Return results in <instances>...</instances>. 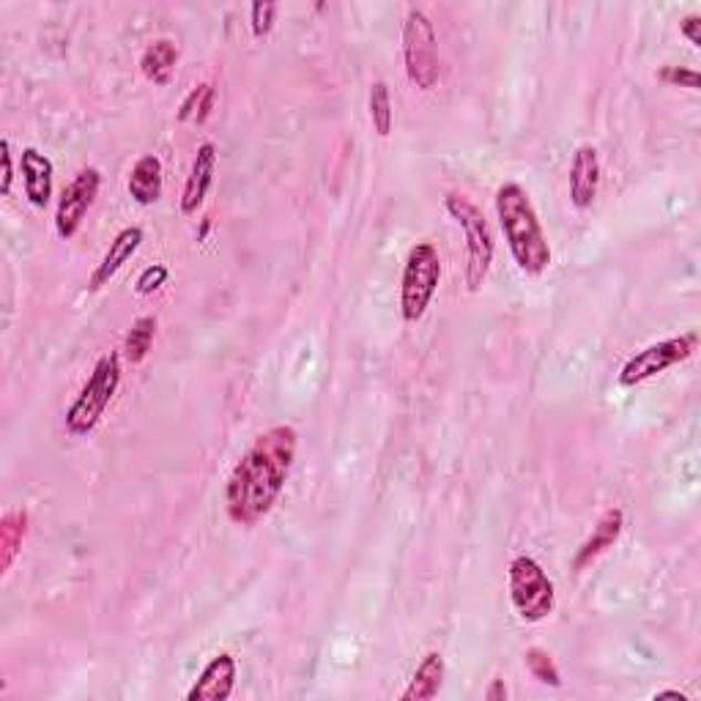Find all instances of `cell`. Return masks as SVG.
<instances>
[{"instance_id":"cell-1","label":"cell","mask_w":701,"mask_h":701,"mask_svg":"<svg viewBox=\"0 0 701 701\" xmlns=\"http://www.w3.org/2000/svg\"><path fill=\"white\" fill-rule=\"evenodd\" d=\"M299 433L291 425H275L255 439L225 485V513L234 524L255 526L271 513L297 461Z\"/></svg>"},{"instance_id":"cell-2","label":"cell","mask_w":701,"mask_h":701,"mask_svg":"<svg viewBox=\"0 0 701 701\" xmlns=\"http://www.w3.org/2000/svg\"><path fill=\"white\" fill-rule=\"evenodd\" d=\"M494 203L499 228L518 269L529 277H540L551 266V245H548L540 217L532 206L529 193L520 184L509 182L496 189Z\"/></svg>"},{"instance_id":"cell-3","label":"cell","mask_w":701,"mask_h":701,"mask_svg":"<svg viewBox=\"0 0 701 701\" xmlns=\"http://www.w3.org/2000/svg\"><path fill=\"white\" fill-rule=\"evenodd\" d=\"M121 353L110 351L104 353L100 362L91 370L89 381L83 384V390L78 392L72 405L66 409V431L72 433L74 439H83L89 433H94V427L100 425L107 405L113 403L115 392L121 386Z\"/></svg>"},{"instance_id":"cell-4","label":"cell","mask_w":701,"mask_h":701,"mask_svg":"<svg viewBox=\"0 0 701 701\" xmlns=\"http://www.w3.org/2000/svg\"><path fill=\"white\" fill-rule=\"evenodd\" d=\"M444 208H447L450 217L461 225L463 236H466V288L477 293L483 288L485 277H488L496 252L491 225L485 219L483 208L461 193H447Z\"/></svg>"},{"instance_id":"cell-5","label":"cell","mask_w":701,"mask_h":701,"mask_svg":"<svg viewBox=\"0 0 701 701\" xmlns=\"http://www.w3.org/2000/svg\"><path fill=\"white\" fill-rule=\"evenodd\" d=\"M403 63L409 83L425 94L436 89L442 80L436 28H433L431 17L416 6H411L403 22Z\"/></svg>"},{"instance_id":"cell-6","label":"cell","mask_w":701,"mask_h":701,"mask_svg":"<svg viewBox=\"0 0 701 701\" xmlns=\"http://www.w3.org/2000/svg\"><path fill=\"white\" fill-rule=\"evenodd\" d=\"M442 282V258L431 241H420L409 250L401 277V316L405 323H420Z\"/></svg>"},{"instance_id":"cell-7","label":"cell","mask_w":701,"mask_h":701,"mask_svg":"<svg viewBox=\"0 0 701 701\" xmlns=\"http://www.w3.org/2000/svg\"><path fill=\"white\" fill-rule=\"evenodd\" d=\"M507 587L515 614H518L524 622L535 625L551 617L556 606V589L551 578H548V573L543 570L540 561L532 559V556L526 554L515 556V559L509 561Z\"/></svg>"},{"instance_id":"cell-8","label":"cell","mask_w":701,"mask_h":701,"mask_svg":"<svg viewBox=\"0 0 701 701\" xmlns=\"http://www.w3.org/2000/svg\"><path fill=\"white\" fill-rule=\"evenodd\" d=\"M699 351V332L677 334V338L660 340V343L647 346V349L636 351L628 362L619 370V386L633 390V386L645 384L654 375L666 373V370L677 368V364L688 362L693 353Z\"/></svg>"},{"instance_id":"cell-9","label":"cell","mask_w":701,"mask_h":701,"mask_svg":"<svg viewBox=\"0 0 701 701\" xmlns=\"http://www.w3.org/2000/svg\"><path fill=\"white\" fill-rule=\"evenodd\" d=\"M102 187V173L96 167H83L72 182L66 184V189L61 193L55 208V234L58 239L69 241L78 236L80 225H83L85 214L94 206L96 195Z\"/></svg>"},{"instance_id":"cell-10","label":"cell","mask_w":701,"mask_h":701,"mask_svg":"<svg viewBox=\"0 0 701 701\" xmlns=\"http://www.w3.org/2000/svg\"><path fill=\"white\" fill-rule=\"evenodd\" d=\"M236 674H239V666H236L234 654H214L195 680V685L189 688L187 701H228L234 697Z\"/></svg>"},{"instance_id":"cell-11","label":"cell","mask_w":701,"mask_h":701,"mask_svg":"<svg viewBox=\"0 0 701 701\" xmlns=\"http://www.w3.org/2000/svg\"><path fill=\"white\" fill-rule=\"evenodd\" d=\"M600 173L598 148L589 146V143L578 146L570 162V203L578 212H587L598 200Z\"/></svg>"},{"instance_id":"cell-12","label":"cell","mask_w":701,"mask_h":701,"mask_svg":"<svg viewBox=\"0 0 701 701\" xmlns=\"http://www.w3.org/2000/svg\"><path fill=\"white\" fill-rule=\"evenodd\" d=\"M143 236L146 234H143L141 225H130V228L115 234V239L110 241L107 252H104V258L96 264L94 275H91L89 291H102L104 286H110V280L124 269V264H130V260L135 258V252L141 250Z\"/></svg>"},{"instance_id":"cell-13","label":"cell","mask_w":701,"mask_h":701,"mask_svg":"<svg viewBox=\"0 0 701 701\" xmlns=\"http://www.w3.org/2000/svg\"><path fill=\"white\" fill-rule=\"evenodd\" d=\"M214 173H217V146L214 143H200L195 151L193 167H189L187 184H184L182 193V214L184 217H193L198 214V208L206 200L208 189L214 184Z\"/></svg>"},{"instance_id":"cell-14","label":"cell","mask_w":701,"mask_h":701,"mask_svg":"<svg viewBox=\"0 0 701 701\" xmlns=\"http://www.w3.org/2000/svg\"><path fill=\"white\" fill-rule=\"evenodd\" d=\"M20 173L22 184H25L28 203H31L33 208H48V203L52 198V178H55V167H52L50 156L33 146L22 148Z\"/></svg>"},{"instance_id":"cell-15","label":"cell","mask_w":701,"mask_h":701,"mask_svg":"<svg viewBox=\"0 0 701 701\" xmlns=\"http://www.w3.org/2000/svg\"><path fill=\"white\" fill-rule=\"evenodd\" d=\"M622 529H625L622 509L619 507L602 509V515L598 518V524H595L592 535H589L587 540L581 543V548H578L576 559H573V567H576V570H584V567L592 565L595 559H600V556L606 554L608 548L617 546V540L622 537Z\"/></svg>"},{"instance_id":"cell-16","label":"cell","mask_w":701,"mask_h":701,"mask_svg":"<svg viewBox=\"0 0 701 701\" xmlns=\"http://www.w3.org/2000/svg\"><path fill=\"white\" fill-rule=\"evenodd\" d=\"M444 674H447V666H444L442 652H427L425 658L416 666L414 677H411L409 688L401 693V701H431L439 697L444 685Z\"/></svg>"},{"instance_id":"cell-17","label":"cell","mask_w":701,"mask_h":701,"mask_svg":"<svg viewBox=\"0 0 701 701\" xmlns=\"http://www.w3.org/2000/svg\"><path fill=\"white\" fill-rule=\"evenodd\" d=\"M162 162L159 156L146 154L132 165L130 182H126V189H130L132 200L141 203V206H154L156 200L162 198Z\"/></svg>"},{"instance_id":"cell-18","label":"cell","mask_w":701,"mask_h":701,"mask_svg":"<svg viewBox=\"0 0 701 701\" xmlns=\"http://www.w3.org/2000/svg\"><path fill=\"white\" fill-rule=\"evenodd\" d=\"M28 524H31V518H28L25 509H9L0 520V570H3V576L14 567L17 556L22 551Z\"/></svg>"},{"instance_id":"cell-19","label":"cell","mask_w":701,"mask_h":701,"mask_svg":"<svg viewBox=\"0 0 701 701\" xmlns=\"http://www.w3.org/2000/svg\"><path fill=\"white\" fill-rule=\"evenodd\" d=\"M178 63V48L171 39H156L154 44H148L146 52L141 58V72L143 78L151 80L154 85H167L173 78V69Z\"/></svg>"},{"instance_id":"cell-20","label":"cell","mask_w":701,"mask_h":701,"mask_svg":"<svg viewBox=\"0 0 701 701\" xmlns=\"http://www.w3.org/2000/svg\"><path fill=\"white\" fill-rule=\"evenodd\" d=\"M156 321L154 316H141L135 323L130 327L124 338V359L130 364H141L143 359L148 357L151 349H154V338H156Z\"/></svg>"},{"instance_id":"cell-21","label":"cell","mask_w":701,"mask_h":701,"mask_svg":"<svg viewBox=\"0 0 701 701\" xmlns=\"http://www.w3.org/2000/svg\"><path fill=\"white\" fill-rule=\"evenodd\" d=\"M368 107H370V121H373L375 135H379V137H390L392 121H395V113H392L390 85H386L384 80H375V83L370 85Z\"/></svg>"},{"instance_id":"cell-22","label":"cell","mask_w":701,"mask_h":701,"mask_svg":"<svg viewBox=\"0 0 701 701\" xmlns=\"http://www.w3.org/2000/svg\"><path fill=\"white\" fill-rule=\"evenodd\" d=\"M214 100H217V91H214L212 83H200L184 96L182 107H178V121L187 124V121H195V124H203V121L212 115Z\"/></svg>"},{"instance_id":"cell-23","label":"cell","mask_w":701,"mask_h":701,"mask_svg":"<svg viewBox=\"0 0 701 701\" xmlns=\"http://www.w3.org/2000/svg\"><path fill=\"white\" fill-rule=\"evenodd\" d=\"M524 663L526 671L532 674V680H537L540 685L548 688H561V671L551 658V652L540 650V647H529V650L524 652Z\"/></svg>"},{"instance_id":"cell-24","label":"cell","mask_w":701,"mask_h":701,"mask_svg":"<svg viewBox=\"0 0 701 701\" xmlns=\"http://www.w3.org/2000/svg\"><path fill=\"white\" fill-rule=\"evenodd\" d=\"M277 11H280V6L269 3V0H264V3H252L250 28H252L255 39H266L271 31H275Z\"/></svg>"},{"instance_id":"cell-25","label":"cell","mask_w":701,"mask_h":701,"mask_svg":"<svg viewBox=\"0 0 701 701\" xmlns=\"http://www.w3.org/2000/svg\"><path fill=\"white\" fill-rule=\"evenodd\" d=\"M167 277H171V269H167L165 264L146 266V269L141 271V277H137L135 293L137 297H151V293H156L162 286H165Z\"/></svg>"},{"instance_id":"cell-26","label":"cell","mask_w":701,"mask_h":701,"mask_svg":"<svg viewBox=\"0 0 701 701\" xmlns=\"http://www.w3.org/2000/svg\"><path fill=\"white\" fill-rule=\"evenodd\" d=\"M658 80L666 85H680V89L699 91V72L691 66H663L658 72Z\"/></svg>"},{"instance_id":"cell-27","label":"cell","mask_w":701,"mask_h":701,"mask_svg":"<svg viewBox=\"0 0 701 701\" xmlns=\"http://www.w3.org/2000/svg\"><path fill=\"white\" fill-rule=\"evenodd\" d=\"M0 162H3V176H0V195L11 193V184H14V156H11V143H0Z\"/></svg>"},{"instance_id":"cell-28","label":"cell","mask_w":701,"mask_h":701,"mask_svg":"<svg viewBox=\"0 0 701 701\" xmlns=\"http://www.w3.org/2000/svg\"><path fill=\"white\" fill-rule=\"evenodd\" d=\"M680 33L688 39L691 48H701V14H688L680 20Z\"/></svg>"},{"instance_id":"cell-29","label":"cell","mask_w":701,"mask_h":701,"mask_svg":"<svg viewBox=\"0 0 701 701\" xmlns=\"http://www.w3.org/2000/svg\"><path fill=\"white\" fill-rule=\"evenodd\" d=\"M507 699H509V691H507V685H504V680H499V677L491 680L488 691H485V701H507Z\"/></svg>"},{"instance_id":"cell-30","label":"cell","mask_w":701,"mask_h":701,"mask_svg":"<svg viewBox=\"0 0 701 701\" xmlns=\"http://www.w3.org/2000/svg\"><path fill=\"white\" fill-rule=\"evenodd\" d=\"M663 699L688 701V693H682V691H658V693H654V701H663Z\"/></svg>"}]
</instances>
